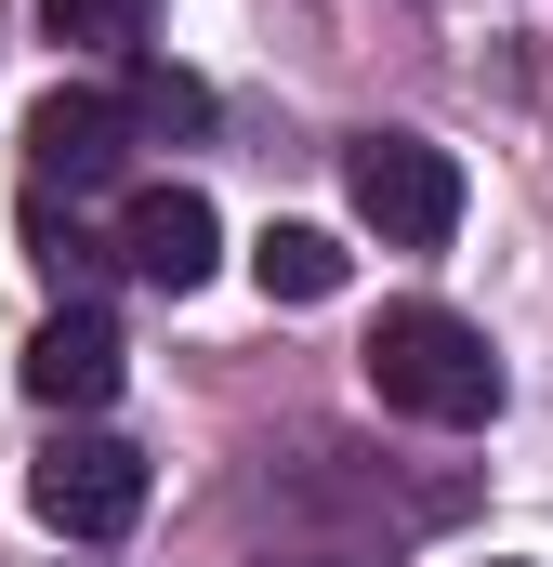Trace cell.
Instances as JSON below:
<instances>
[{
    "label": "cell",
    "mask_w": 553,
    "mask_h": 567,
    "mask_svg": "<svg viewBox=\"0 0 553 567\" xmlns=\"http://www.w3.org/2000/svg\"><path fill=\"white\" fill-rule=\"evenodd\" d=\"M40 27H53L66 53H119V66H133L145 40H158V0H40Z\"/></svg>",
    "instance_id": "obj_8"
},
{
    "label": "cell",
    "mask_w": 553,
    "mask_h": 567,
    "mask_svg": "<svg viewBox=\"0 0 553 567\" xmlns=\"http://www.w3.org/2000/svg\"><path fill=\"white\" fill-rule=\"evenodd\" d=\"M27 238H40V278H53V290H80V278H93V265H106V251H93V238H80V225H66L53 198L27 212Z\"/></svg>",
    "instance_id": "obj_10"
},
{
    "label": "cell",
    "mask_w": 553,
    "mask_h": 567,
    "mask_svg": "<svg viewBox=\"0 0 553 567\" xmlns=\"http://www.w3.org/2000/svg\"><path fill=\"white\" fill-rule=\"evenodd\" d=\"M119 106H133V133H145V145H185V133H211V93H198L185 66H158V53H133V93H119Z\"/></svg>",
    "instance_id": "obj_9"
},
{
    "label": "cell",
    "mask_w": 553,
    "mask_h": 567,
    "mask_svg": "<svg viewBox=\"0 0 553 567\" xmlns=\"http://www.w3.org/2000/svg\"><path fill=\"white\" fill-rule=\"evenodd\" d=\"M119 330H106V303H66V317H40V343H27V396L40 410H106L119 396Z\"/></svg>",
    "instance_id": "obj_6"
},
{
    "label": "cell",
    "mask_w": 553,
    "mask_h": 567,
    "mask_svg": "<svg viewBox=\"0 0 553 567\" xmlns=\"http://www.w3.org/2000/svg\"><path fill=\"white\" fill-rule=\"evenodd\" d=\"M251 278H264V303H330L343 290V238L330 225H264L251 238Z\"/></svg>",
    "instance_id": "obj_7"
},
{
    "label": "cell",
    "mask_w": 553,
    "mask_h": 567,
    "mask_svg": "<svg viewBox=\"0 0 553 567\" xmlns=\"http://www.w3.org/2000/svg\"><path fill=\"white\" fill-rule=\"evenodd\" d=\"M343 198L383 251H448L461 238V158L421 133H356L343 145Z\"/></svg>",
    "instance_id": "obj_2"
},
{
    "label": "cell",
    "mask_w": 553,
    "mask_h": 567,
    "mask_svg": "<svg viewBox=\"0 0 553 567\" xmlns=\"http://www.w3.org/2000/svg\"><path fill=\"white\" fill-rule=\"evenodd\" d=\"M119 265H133L145 290H211V265H225V212H211L198 185H145L133 212H119Z\"/></svg>",
    "instance_id": "obj_4"
},
{
    "label": "cell",
    "mask_w": 553,
    "mask_h": 567,
    "mask_svg": "<svg viewBox=\"0 0 553 567\" xmlns=\"http://www.w3.org/2000/svg\"><path fill=\"white\" fill-rule=\"evenodd\" d=\"M133 145H145V133H133L119 93H40V106H27V158H40V185H106Z\"/></svg>",
    "instance_id": "obj_5"
},
{
    "label": "cell",
    "mask_w": 553,
    "mask_h": 567,
    "mask_svg": "<svg viewBox=\"0 0 553 567\" xmlns=\"http://www.w3.org/2000/svg\"><path fill=\"white\" fill-rule=\"evenodd\" d=\"M369 396L409 410V423H435V435H474V423H501V357H488V330L448 317V303H383V330H369Z\"/></svg>",
    "instance_id": "obj_1"
},
{
    "label": "cell",
    "mask_w": 553,
    "mask_h": 567,
    "mask_svg": "<svg viewBox=\"0 0 553 567\" xmlns=\"http://www.w3.org/2000/svg\"><path fill=\"white\" fill-rule=\"evenodd\" d=\"M303 567H343V555H303Z\"/></svg>",
    "instance_id": "obj_11"
},
{
    "label": "cell",
    "mask_w": 553,
    "mask_h": 567,
    "mask_svg": "<svg viewBox=\"0 0 553 567\" xmlns=\"http://www.w3.org/2000/svg\"><path fill=\"white\" fill-rule=\"evenodd\" d=\"M27 515L53 528V542H119L145 515V449H119V435L66 423L40 462H27Z\"/></svg>",
    "instance_id": "obj_3"
}]
</instances>
